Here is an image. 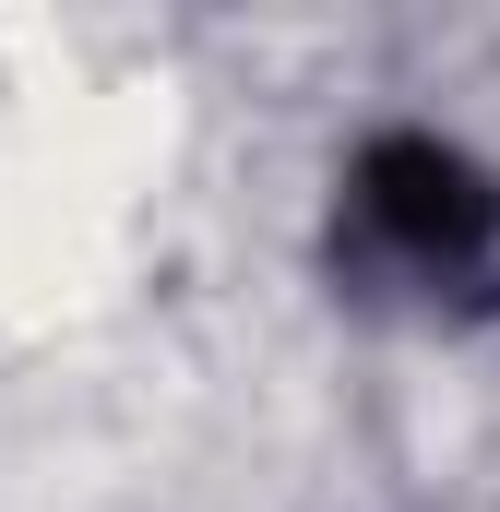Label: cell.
<instances>
[{"mask_svg": "<svg viewBox=\"0 0 500 512\" xmlns=\"http://www.w3.org/2000/svg\"><path fill=\"white\" fill-rule=\"evenodd\" d=\"M358 239L417 286H465L500 251V191L429 131H393L358 155Z\"/></svg>", "mask_w": 500, "mask_h": 512, "instance_id": "6da1fadb", "label": "cell"}]
</instances>
